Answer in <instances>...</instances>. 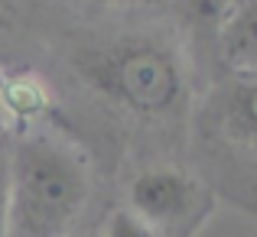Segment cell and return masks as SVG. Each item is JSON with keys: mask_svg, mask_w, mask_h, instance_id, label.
Returning <instances> with one entry per match:
<instances>
[{"mask_svg": "<svg viewBox=\"0 0 257 237\" xmlns=\"http://www.w3.org/2000/svg\"><path fill=\"white\" fill-rule=\"evenodd\" d=\"M0 237H10V159H0Z\"/></svg>", "mask_w": 257, "mask_h": 237, "instance_id": "obj_9", "label": "cell"}, {"mask_svg": "<svg viewBox=\"0 0 257 237\" xmlns=\"http://www.w3.org/2000/svg\"><path fill=\"white\" fill-rule=\"evenodd\" d=\"M104 237H160V234L153 227H147L140 218H134L127 208H120V211L111 214V221L104 227Z\"/></svg>", "mask_w": 257, "mask_h": 237, "instance_id": "obj_8", "label": "cell"}, {"mask_svg": "<svg viewBox=\"0 0 257 237\" xmlns=\"http://www.w3.org/2000/svg\"><path fill=\"white\" fill-rule=\"evenodd\" d=\"M10 17H13V0H0V30L10 23Z\"/></svg>", "mask_w": 257, "mask_h": 237, "instance_id": "obj_10", "label": "cell"}, {"mask_svg": "<svg viewBox=\"0 0 257 237\" xmlns=\"http://www.w3.org/2000/svg\"><path fill=\"white\" fill-rule=\"evenodd\" d=\"M78 72L117 107L144 120L179 117L189 104V72L170 43L124 36L85 52Z\"/></svg>", "mask_w": 257, "mask_h": 237, "instance_id": "obj_2", "label": "cell"}, {"mask_svg": "<svg viewBox=\"0 0 257 237\" xmlns=\"http://www.w3.org/2000/svg\"><path fill=\"white\" fill-rule=\"evenodd\" d=\"M231 7H234V0H176L179 20L199 39H205V43H212V46H215V39H218L221 23H225L228 13H231Z\"/></svg>", "mask_w": 257, "mask_h": 237, "instance_id": "obj_6", "label": "cell"}, {"mask_svg": "<svg viewBox=\"0 0 257 237\" xmlns=\"http://www.w3.org/2000/svg\"><path fill=\"white\" fill-rule=\"evenodd\" d=\"M127 211L163 237L166 231H186L199 224L208 211V192L186 169L150 166L127 185Z\"/></svg>", "mask_w": 257, "mask_h": 237, "instance_id": "obj_4", "label": "cell"}, {"mask_svg": "<svg viewBox=\"0 0 257 237\" xmlns=\"http://www.w3.org/2000/svg\"><path fill=\"white\" fill-rule=\"evenodd\" d=\"M131 4H160V0H131Z\"/></svg>", "mask_w": 257, "mask_h": 237, "instance_id": "obj_11", "label": "cell"}, {"mask_svg": "<svg viewBox=\"0 0 257 237\" xmlns=\"http://www.w3.org/2000/svg\"><path fill=\"white\" fill-rule=\"evenodd\" d=\"M225 72H251L257 75V0H234L228 20L215 39Z\"/></svg>", "mask_w": 257, "mask_h": 237, "instance_id": "obj_5", "label": "cell"}, {"mask_svg": "<svg viewBox=\"0 0 257 237\" xmlns=\"http://www.w3.org/2000/svg\"><path fill=\"white\" fill-rule=\"evenodd\" d=\"M199 137L231 166L238 201L257 214V75L225 72L199 111Z\"/></svg>", "mask_w": 257, "mask_h": 237, "instance_id": "obj_3", "label": "cell"}, {"mask_svg": "<svg viewBox=\"0 0 257 237\" xmlns=\"http://www.w3.org/2000/svg\"><path fill=\"white\" fill-rule=\"evenodd\" d=\"M7 101H10V107L20 114V117H30V114L43 104V88H39L36 81H30V78H20V81H13V85L7 88Z\"/></svg>", "mask_w": 257, "mask_h": 237, "instance_id": "obj_7", "label": "cell"}, {"mask_svg": "<svg viewBox=\"0 0 257 237\" xmlns=\"http://www.w3.org/2000/svg\"><path fill=\"white\" fill-rule=\"evenodd\" d=\"M88 192L82 150L56 137H23L10 156V237H62Z\"/></svg>", "mask_w": 257, "mask_h": 237, "instance_id": "obj_1", "label": "cell"}]
</instances>
